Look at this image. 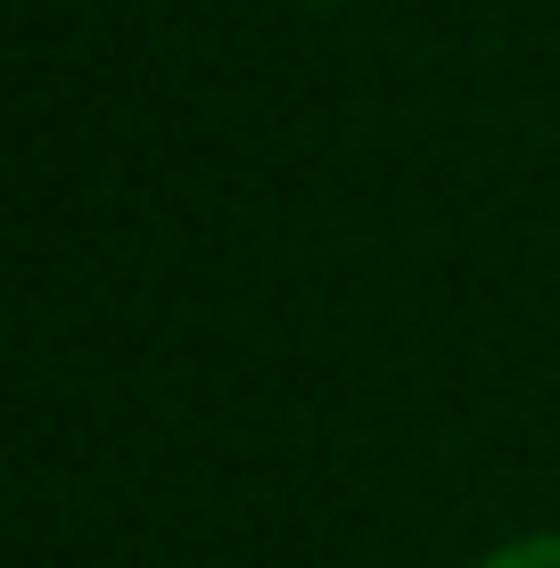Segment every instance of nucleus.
Listing matches in <instances>:
<instances>
[{
  "instance_id": "obj_1",
  "label": "nucleus",
  "mask_w": 560,
  "mask_h": 568,
  "mask_svg": "<svg viewBox=\"0 0 560 568\" xmlns=\"http://www.w3.org/2000/svg\"><path fill=\"white\" fill-rule=\"evenodd\" d=\"M478 568H560V527H536V536H511L495 544Z\"/></svg>"
},
{
  "instance_id": "obj_2",
  "label": "nucleus",
  "mask_w": 560,
  "mask_h": 568,
  "mask_svg": "<svg viewBox=\"0 0 560 568\" xmlns=\"http://www.w3.org/2000/svg\"><path fill=\"white\" fill-rule=\"evenodd\" d=\"M314 9H338V0H314Z\"/></svg>"
}]
</instances>
